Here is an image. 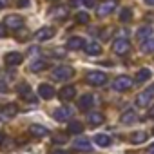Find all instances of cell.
Masks as SVG:
<instances>
[{
	"instance_id": "cell-1",
	"label": "cell",
	"mask_w": 154,
	"mask_h": 154,
	"mask_svg": "<svg viewBox=\"0 0 154 154\" xmlns=\"http://www.w3.org/2000/svg\"><path fill=\"white\" fill-rule=\"evenodd\" d=\"M72 74H74V69L69 65H58L51 72L53 80H56V82H67L69 78H72Z\"/></svg>"
},
{
	"instance_id": "cell-2",
	"label": "cell",
	"mask_w": 154,
	"mask_h": 154,
	"mask_svg": "<svg viewBox=\"0 0 154 154\" xmlns=\"http://www.w3.org/2000/svg\"><path fill=\"white\" fill-rule=\"evenodd\" d=\"M134 85V80L131 78V76H125V74H122V76H118V78L112 82V89L114 91H118V93H123V91H129L131 87Z\"/></svg>"
},
{
	"instance_id": "cell-3",
	"label": "cell",
	"mask_w": 154,
	"mask_h": 154,
	"mask_svg": "<svg viewBox=\"0 0 154 154\" xmlns=\"http://www.w3.org/2000/svg\"><path fill=\"white\" fill-rule=\"evenodd\" d=\"M85 80H87V84L100 87V85H105L107 84V74L102 72V71H91V72H87Z\"/></svg>"
},
{
	"instance_id": "cell-4",
	"label": "cell",
	"mask_w": 154,
	"mask_h": 154,
	"mask_svg": "<svg viewBox=\"0 0 154 154\" xmlns=\"http://www.w3.org/2000/svg\"><path fill=\"white\" fill-rule=\"evenodd\" d=\"M152 100H154V85L149 87V89H145V91H141V93L136 96V105H138V107H147Z\"/></svg>"
},
{
	"instance_id": "cell-5",
	"label": "cell",
	"mask_w": 154,
	"mask_h": 154,
	"mask_svg": "<svg viewBox=\"0 0 154 154\" xmlns=\"http://www.w3.org/2000/svg\"><path fill=\"white\" fill-rule=\"evenodd\" d=\"M112 51H114L116 54L123 56V54H127V53L131 51V42H129L127 38H116L114 44H112Z\"/></svg>"
},
{
	"instance_id": "cell-6",
	"label": "cell",
	"mask_w": 154,
	"mask_h": 154,
	"mask_svg": "<svg viewBox=\"0 0 154 154\" xmlns=\"http://www.w3.org/2000/svg\"><path fill=\"white\" fill-rule=\"evenodd\" d=\"M71 116H72V109L67 107V105H62V107L54 109V112H53V118H54L56 122H60V123H62V122H69Z\"/></svg>"
},
{
	"instance_id": "cell-7",
	"label": "cell",
	"mask_w": 154,
	"mask_h": 154,
	"mask_svg": "<svg viewBox=\"0 0 154 154\" xmlns=\"http://www.w3.org/2000/svg\"><path fill=\"white\" fill-rule=\"evenodd\" d=\"M4 26L9 27V29H22L24 27V18L20 15H8Z\"/></svg>"
},
{
	"instance_id": "cell-8",
	"label": "cell",
	"mask_w": 154,
	"mask_h": 154,
	"mask_svg": "<svg viewBox=\"0 0 154 154\" xmlns=\"http://www.w3.org/2000/svg\"><path fill=\"white\" fill-rule=\"evenodd\" d=\"M72 147L76 149V150H82V152H89L91 149H93V145H91V141L87 140V138H84V136H78L74 141H72Z\"/></svg>"
},
{
	"instance_id": "cell-9",
	"label": "cell",
	"mask_w": 154,
	"mask_h": 154,
	"mask_svg": "<svg viewBox=\"0 0 154 154\" xmlns=\"http://www.w3.org/2000/svg\"><path fill=\"white\" fill-rule=\"evenodd\" d=\"M114 9H116V2H114V0L102 2V4L98 6V17H107V15H111Z\"/></svg>"
},
{
	"instance_id": "cell-10",
	"label": "cell",
	"mask_w": 154,
	"mask_h": 154,
	"mask_svg": "<svg viewBox=\"0 0 154 154\" xmlns=\"http://www.w3.org/2000/svg\"><path fill=\"white\" fill-rule=\"evenodd\" d=\"M93 105H94V98H93V94H84V96H80V100H78V109H80V111L87 112Z\"/></svg>"
},
{
	"instance_id": "cell-11",
	"label": "cell",
	"mask_w": 154,
	"mask_h": 154,
	"mask_svg": "<svg viewBox=\"0 0 154 154\" xmlns=\"http://www.w3.org/2000/svg\"><path fill=\"white\" fill-rule=\"evenodd\" d=\"M54 94H56V93H54V89H53L49 84H40V85H38V96H40V98L51 100Z\"/></svg>"
},
{
	"instance_id": "cell-12",
	"label": "cell",
	"mask_w": 154,
	"mask_h": 154,
	"mask_svg": "<svg viewBox=\"0 0 154 154\" xmlns=\"http://www.w3.org/2000/svg\"><path fill=\"white\" fill-rule=\"evenodd\" d=\"M74 96H76V89H74L72 85H65V87H62L60 93H58V98L63 100V102H69V100H72Z\"/></svg>"
},
{
	"instance_id": "cell-13",
	"label": "cell",
	"mask_w": 154,
	"mask_h": 154,
	"mask_svg": "<svg viewBox=\"0 0 154 154\" xmlns=\"http://www.w3.org/2000/svg\"><path fill=\"white\" fill-rule=\"evenodd\" d=\"M29 134L35 136V138H45L49 134V131L44 127V125H38V123H33L29 125Z\"/></svg>"
},
{
	"instance_id": "cell-14",
	"label": "cell",
	"mask_w": 154,
	"mask_h": 154,
	"mask_svg": "<svg viewBox=\"0 0 154 154\" xmlns=\"http://www.w3.org/2000/svg\"><path fill=\"white\" fill-rule=\"evenodd\" d=\"M17 112H18V107H17L15 103H8V105H4L2 109H0V116L6 118V120H9V118L17 116Z\"/></svg>"
},
{
	"instance_id": "cell-15",
	"label": "cell",
	"mask_w": 154,
	"mask_h": 154,
	"mask_svg": "<svg viewBox=\"0 0 154 154\" xmlns=\"http://www.w3.org/2000/svg\"><path fill=\"white\" fill-rule=\"evenodd\" d=\"M84 45H85V40L80 38V36H71V38L67 40V49H71V51L84 49Z\"/></svg>"
},
{
	"instance_id": "cell-16",
	"label": "cell",
	"mask_w": 154,
	"mask_h": 154,
	"mask_svg": "<svg viewBox=\"0 0 154 154\" xmlns=\"http://www.w3.org/2000/svg\"><path fill=\"white\" fill-rule=\"evenodd\" d=\"M36 40H40V42H45V40H51L53 36H54V29L53 27H42V29H38L36 31Z\"/></svg>"
},
{
	"instance_id": "cell-17",
	"label": "cell",
	"mask_w": 154,
	"mask_h": 154,
	"mask_svg": "<svg viewBox=\"0 0 154 154\" xmlns=\"http://www.w3.org/2000/svg\"><path fill=\"white\" fill-rule=\"evenodd\" d=\"M84 51H85L87 54H91V56L102 54V44H98V42H89V44L84 45Z\"/></svg>"
},
{
	"instance_id": "cell-18",
	"label": "cell",
	"mask_w": 154,
	"mask_h": 154,
	"mask_svg": "<svg viewBox=\"0 0 154 154\" xmlns=\"http://www.w3.org/2000/svg\"><path fill=\"white\" fill-rule=\"evenodd\" d=\"M4 62H6L8 65H20V63L24 62V56H22L20 53H8L6 58H4Z\"/></svg>"
},
{
	"instance_id": "cell-19",
	"label": "cell",
	"mask_w": 154,
	"mask_h": 154,
	"mask_svg": "<svg viewBox=\"0 0 154 154\" xmlns=\"http://www.w3.org/2000/svg\"><path fill=\"white\" fill-rule=\"evenodd\" d=\"M150 36H152V27H150V26H143V27H140L138 33H136V38H138L140 42H145V40L150 38Z\"/></svg>"
},
{
	"instance_id": "cell-20",
	"label": "cell",
	"mask_w": 154,
	"mask_h": 154,
	"mask_svg": "<svg viewBox=\"0 0 154 154\" xmlns=\"http://www.w3.org/2000/svg\"><path fill=\"white\" fill-rule=\"evenodd\" d=\"M147 138H149V134H147L145 131H136V132L131 134V143H134V145H138V143H145Z\"/></svg>"
},
{
	"instance_id": "cell-21",
	"label": "cell",
	"mask_w": 154,
	"mask_h": 154,
	"mask_svg": "<svg viewBox=\"0 0 154 154\" xmlns=\"http://www.w3.org/2000/svg\"><path fill=\"white\" fill-rule=\"evenodd\" d=\"M152 76V72H150V69H140L138 72H136V76H134V82H138V84H143V82H147L149 78Z\"/></svg>"
},
{
	"instance_id": "cell-22",
	"label": "cell",
	"mask_w": 154,
	"mask_h": 154,
	"mask_svg": "<svg viewBox=\"0 0 154 154\" xmlns=\"http://www.w3.org/2000/svg\"><path fill=\"white\" fill-rule=\"evenodd\" d=\"M138 118H136V112L132 111V109H129V111H125L123 114H122V123L123 125H131V123H134Z\"/></svg>"
},
{
	"instance_id": "cell-23",
	"label": "cell",
	"mask_w": 154,
	"mask_h": 154,
	"mask_svg": "<svg viewBox=\"0 0 154 154\" xmlns=\"http://www.w3.org/2000/svg\"><path fill=\"white\" fill-rule=\"evenodd\" d=\"M18 94H20L24 100H31V102H33V91H31V87H29V85L22 84V85L18 87Z\"/></svg>"
},
{
	"instance_id": "cell-24",
	"label": "cell",
	"mask_w": 154,
	"mask_h": 154,
	"mask_svg": "<svg viewBox=\"0 0 154 154\" xmlns=\"http://www.w3.org/2000/svg\"><path fill=\"white\" fill-rule=\"evenodd\" d=\"M87 122H89V125H100V123H103V116H102V112H89Z\"/></svg>"
},
{
	"instance_id": "cell-25",
	"label": "cell",
	"mask_w": 154,
	"mask_h": 154,
	"mask_svg": "<svg viewBox=\"0 0 154 154\" xmlns=\"http://www.w3.org/2000/svg\"><path fill=\"white\" fill-rule=\"evenodd\" d=\"M44 69H47V62H45V60H36V62H33V63L29 65V71H31V72H40V71H44Z\"/></svg>"
},
{
	"instance_id": "cell-26",
	"label": "cell",
	"mask_w": 154,
	"mask_h": 154,
	"mask_svg": "<svg viewBox=\"0 0 154 154\" xmlns=\"http://www.w3.org/2000/svg\"><path fill=\"white\" fill-rule=\"evenodd\" d=\"M94 143H96L98 147H109V145H111V138H109L107 134H96V136H94Z\"/></svg>"
},
{
	"instance_id": "cell-27",
	"label": "cell",
	"mask_w": 154,
	"mask_h": 154,
	"mask_svg": "<svg viewBox=\"0 0 154 154\" xmlns=\"http://www.w3.org/2000/svg\"><path fill=\"white\" fill-rule=\"evenodd\" d=\"M82 131H84V123H82V122H76V120H74V122L69 123V132H71V134H80Z\"/></svg>"
},
{
	"instance_id": "cell-28",
	"label": "cell",
	"mask_w": 154,
	"mask_h": 154,
	"mask_svg": "<svg viewBox=\"0 0 154 154\" xmlns=\"http://www.w3.org/2000/svg\"><path fill=\"white\" fill-rule=\"evenodd\" d=\"M141 51H143V53H154V36L147 38V40L143 42V45H141Z\"/></svg>"
},
{
	"instance_id": "cell-29",
	"label": "cell",
	"mask_w": 154,
	"mask_h": 154,
	"mask_svg": "<svg viewBox=\"0 0 154 154\" xmlns=\"http://www.w3.org/2000/svg\"><path fill=\"white\" fill-rule=\"evenodd\" d=\"M131 17H132V11H131L129 8H123V9L120 11V20H122V22H129Z\"/></svg>"
},
{
	"instance_id": "cell-30",
	"label": "cell",
	"mask_w": 154,
	"mask_h": 154,
	"mask_svg": "<svg viewBox=\"0 0 154 154\" xmlns=\"http://www.w3.org/2000/svg\"><path fill=\"white\" fill-rule=\"evenodd\" d=\"M76 22H78V24H87V22H89V15H87L85 11L76 13Z\"/></svg>"
},
{
	"instance_id": "cell-31",
	"label": "cell",
	"mask_w": 154,
	"mask_h": 154,
	"mask_svg": "<svg viewBox=\"0 0 154 154\" xmlns=\"http://www.w3.org/2000/svg\"><path fill=\"white\" fill-rule=\"evenodd\" d=\"M53 13H54L56 18H65V17L69 15V9H67V8H58V9H54Z\"/></svg>"
},
{
	"instance_id": "cell-32",
	"label": "cell",
	"mask_w": 154,
	"mask_h": 154,
	"mask_svg": "<svg viewBox=\"0 0 154 154\" xmlns=\"http://www.w3.org/2000/svg\"><path fill=\"white\" fill-rule=\"evenodd\" d=\"M82 4H84L85 8H93V6H94V0H82Z\"/></svg>"
},
{
	"instance_id": "cell-33",
	"label": "cell",
	"mask_w": 154,
	"mask_h": 154,
	"mask_svg": "<svg viewBox=\"0 0 154 154\" xmlns=\"http://www.w3.org/2000/svg\"><path fill=\"white\" fill-rule=\"evenodd\" d=\"M0 93H8V85L4 80H0Z\"/></svg>"
},
{
	"instance_id": "cell-34",
	"label": "cell",
	"mask_w": 154,
	"mask_h": 154,
	"mask_svg": "<svg viewBox=\"0 0 154 154\" xmlns=\"http://www.w3.org/2000/svg\"><path fill=\"white\" fill-rule=\"evenodd\" d=\"M18 6L20 8H27L29 6V0H18Z\"/></svg>"
},
{
	"instance_id": "cell-35",
	"label": "cell",
	"mask_w": 154,
	"mask_h": 154,
	"mask_svg": "<svg viewBox=\"0 0 154 154\" xmlns=\"http://www.w3.org/2000/svg\"><path fill=\"white\" fill-rule=\"evenodd\" d=\"M6 36V29H4V26L0 24V38H4Z\"/></svg>"
},
{
	"instance_id": "cell-36",
	"label": "cell",
	"mask_w": 154,
	"mask_h": 154,
	"mask_svg": "<svg viewBox=\"0 0 154 154\" xmlns=\"http://www.w3.org/2000/svg\"><path fill=\"white\" fill-rule=\"evenodd\" d=\"M149 118H152V120H154V105L149 109Z\"/></svg>"
},
{
	"instance_id": "cell-37",
	"label": "cell",
	"mask_w": 154,
	"mask_h": 154,
	"mask_svg": "<svg viewBox=\"0 0 154 154\" xmlns=\"http://www.w3.org/2000/svg\"><path fill=\"white\" fill-rule=\"evenodd\" d=\"M53 154H72L71 150H56V152H53Z\"/></svg>"
},
{
	"instance_id": "cell-38",
	"label": "cell",
	"mask_w": 154,
	"mask_h": 154,
	"mask_svg": "<svg viewBox=\"0 0 154 154\" xmlns=\"http://www.w3.org/2000/svg\"><path fill=\"white\" fill-rule=\"evenodd\" d=\"M147 154H154V143H152V145L147 149Z\"/></svg>"
},
{
	"instance_id": "cell-39",
	"label": "cell",
	"mask_w": 154,
	"mask_h": 154,
	"mask_svg": "<svg viewBox=\"0 0 154 154\" xmlns=\"http://www.w3.org/2000/svg\"><path fill=\"white\" fill-rule=\"evenodd\" d=\"M54 141H65V136H56Z\"/></svg>"
},
{
	"instance_id": "cell-40",
	"label": "cell",
	"mask_w": 154,
	"mask_h": 154,
	"mask_svg": "<svg viewBox=\"0 0 154 154\" xmlns=\"http://www.w3.org/2000/svg\"><path fill=\"white\" fill-rule=\"evenodd\" d=\"M6 140V136H4V132H0V145H2V141Z\"/></svg>"
},
{
	"instance_id": "cell-41",
	"label": "cell",
	"mask_w": 154,
	"mask_h": 154,
	"mask_svg": "<svg viewBox=\"0 0 154 154\" xmlns=\"http://www.w3.org/2000/svg\"><path fill=\"white\" fill-rule=\"evenodd\" d=\"M145 4L147 6H154V0H145Z\"/></svg>"
},
{
	"instance_id": "cell-42",
	"label": "cell",
	"mask_w": 154,
	"mask_h": 154,
	"mask_svg": "<svg viewBox=\"0 0 154 154\" xmlns=\"http://www.w3.org/2000/svg\"><path fill=\"white\" fill-rule=\"evenodd\" d=\"M4 8V0H0V9H2Z\"/></svg>"
},
{
	"instance_id": "cell-43",
	"label": "cell",
	"mask_w": 154,
	"mask_h": 154,
	"mask_svg": "<svg viewBox=\"0 0 154 154\" xmlns=\"http://www.w3.org/2000/svg\"><path fill=\"white\" fill-rule=\"evenodd\" d=\"M152 132H154V131H152Z\"/></svg>"
}]
</instances>
